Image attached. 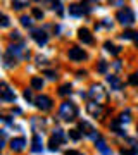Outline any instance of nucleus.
I'll use <instances>...</instances> for the list:
<instances>
[{
  "mask_svg": "<svg viewBox=\"0 0 138 155\" xmlns=\"http://www.w3.org/2000/svg\"><path fill=\"white\" fill-rule=\"evenodd\" d=\"M59 116H61L64 121H72V119L78 116L76 105H74L72 102H69V100H66V102L61 105V109H59Z\"/></svg>",
  "mask_w": 138,
  "mask_h": 155,
  "instance_id": "f257e3e1",
  "label": "nucleus"
},
{
  "mask_svg": "<svg viewBox=\"0 0 138 155\" xmlns=\"http://www.w3.org/2000/svg\"><path fill=\"white\" fill-rule=\"evenodd\" d=\"M7 54H11L12 57H16L17 61L19 59H28L29 57V50L24 47V43H19V45H11L9 48H7Z\"/></svg>",
  "mask_w": 138,
  "mask_h": 155,
  "instance_id": "f03ea898",
  "label": "nucleus"
},
{
  "mask_svg": "<svg viewBox=\"0 0 138 155\" xmlns=\"http://www.w3.org/2000/svg\"><path fill=\"white\" fill-rule=\"evenodd\" d=\"M116 19L121 22L123 26H131L133 22H135V14H133V11L130 7H124V9H121V11L117 12Z\"/></svg>",
  "mask_w": 138,
  "mask_h": 155,
  "instance_id": "7ed1b4c3",
  "label": "nucleus"
},
{
  "mask_svg": "<svg viewBox=\"0 0 138 155\" xmlns=\"http://www.w3.org/2000/svg\"><path fill=\"white\" fill-rule=\"evenodd\" d=\"M90 97L93 98V102H104V100H107V91L104 90V86L102 84H92V88H90Z\"/></svg>",
  "mask_w": 138,
  "mask_h": 155,
  "instance_id": "20e7f679",
  "label": "nucleus"
},
{
  "mask_svg": "<svg viewBox=\"0 0 138 155\" xmlns=\"http://www.w3.org/2000/svg\"><path fill=\"white\" fill-rule=\"evenodd\" d=\"M78 129H81V133H85L88 138H92V140H95V141H99L100 140V134L95 131V127L90 124V122H86V121H81L79 122V127Z\"/></svg>",
  "mask_w": 138,
  "mask_h": 155,
  "instance_id": "39448f33",
  "label": "nucleus"
},
{
  "mask_svg": "<svg viewBox=\"0 0 138 155\" xmlns=\"http://www.w3.org/2000/svg\"><path fill=\"white\" fill-rule=\"evenodd\" d=\"M92 11L88 7V4H71L69 5V14L74 17H81L85 16V14H88V12Z\"/></svg>",
  "mask_w": 138,
  "mask_h": 155,
  "instance_id": "423d86ee",
  "label": "nucleus"
},
{
  "mask_svg": "<svg viewBox=\"0 0 138 155\" xmlns=\"http://www.w3.org/2000/svg\"><path fill=\"white\" fill-rule=\"evenodd\" d=\"M35 105L38 107L40 110L47 112V110H50V109H52V98H50V97H47V95H40V97H36V98H35Z\"/></svg>",
  "mask_w": 138,
  "mask_h": 155,
  "instance_id": "0eeeda50",
  "label": "nucleus"
},
{
  "mask_svg": "<svg viewBox=\"0 0 138 155\" xmlns=\"http://www.w3.org/2000/svg\"><path fill=\"white\" fill-rule=\"evenodd\" d=\"M31 38H33L40 47H43V45L49 41V35L45 33L42 28H35V29H31Z\"/></svg>",
  "mask_w": 138,
  "mask_h": 155,
  "instance_id": "6e6552de",
  "label": "nucleus"
},
{
  "mask_svg": "<svg viewBox=\"0 0 138 155\" xmlns=\"http://www.w3.org/2000/svg\"><path fill=\"white\" fill-rule=\"evenodd\" d=\"M67 55H69V59L71 61H85L86 59V52L83 48H79V47H72V48H69V52H67Z\"/></svg>",
  "mask_w": 138,
  "mask_h": 155,
  "instance_id": "1a4fd4ad",
  "label": "nucleus"
},
{
  "mask_svg": "<svg viewBox=\"0 0 138 155\" xmlns=\"http://www.w3.org/2000/svg\"><path fill=\"white\" fill-rule=\"evenodd\" d=\"M86 110H88L90 116L100 117L104 114V107H102V104H99V102H90V104H86Z\"/></svg>",
  "mask_w": 138,
  "mask_h": 155,
  "instance_id": "9d476101",
  "label": "nucleus"
},
{
  "mask_svg": "<svg viewBox=\"0 0 138 155\" xmlns=\"http://www.w3.org/2000/svg\"><path fill=\"white\" fill-rule=\"evenodd\" d=\"M0 98H2V102H14V100H16L14 90L9 88L7 83H2V93H0Z\"/></svg>",
  "mask_w": 138,
  "mask_h": 155,
  "instance_id": "9b49d317",
  "label": "nucleus"
},
{
  "mask_svg": "<svg viewBox=\"0 0 138 155\" xmlns=\"http://www.w3.org/2000/svg\"><path fill=\"white\" fill-rule=\"evenodd\" d=\"M24 147H26V140L22 138V136L11 140V148H12V152H22V150H24Z\"/></svg>",
  "mask_w": 138,
  "mask_h": 155,
  "instance_id": "f8f14e48",
  "label": "nucleus"
},
{
  "mask_svg": "<svg viewBox=\"0 0 138 155\" xmlns=\"http://www.w3.org/2000/svg\"><path fill=\"white\" fill-rule=\"evenodd\" d=\"M78 36H79V40H81L83 43H86V45L93 43V36H92V33H90V29H86V28L79 29V31H78Z\"/></svg>",
  "mask_w": 138,
  "mask_h": 155,
  "instance_id": "ddd939ff",
  "label": "nucleus"
},
{
  "mask_svg": "<svg viewBox=\"0 0 138 155\" xmlns=\"http://www.w3.org/2000/svg\"><path fill=\"white\" fill-rule=\"evenodd\" d=\"M110 129H112L114 133H117L119 136H126V131H124L123 124L119 122V119H114V121H110Z\"/></svg>",
  "mask_w": 138,
  "mask_h": 155,
  "instance_id": "4468645a",
  "label": "nucleus"
},
{
  "mask_svg": "<svg viewBox=\"0 0 138 155\" xmlns=\"http://www.w3.org/2000/svg\"><path fill=\"white\" fill-rule=\"evenodd\" d=\"M31 150H33L35 153H40L42 150H43V145H42V136L38 133H35L33 136V145H31Z\"/></svg>",
  "mask_w": 138,
  "mask_h": 155,
  "instance_id": "2eb2a0df",
  "label": "nucleus"
},
{
  "mask_svg": "<svg viewBox=\"0 0 138 155\" xmlns=\"http://www.w3.org/2000/svg\"><path fill=\"white\" fill-rule=\"evenodd\" d=\"M107 83L110 84V90H121L123 88V81L117 76H107Z\"/></svg>",
  "mask_w": 138,
  "mask_h": 155,
  "instance_id": "dca6fc26",
  "label": "nucleus"
},
{
  "mask_svg": "<svg viewBox=\"0 0 138 155\" xmlns=\"http://www.w3.org/2000/svg\"><path fill=\"white\" fill-rule=\"evenodd\" d=\"M95 145H97V148H99V152H100L102 155H112V152L107 148V145H105V141H104L102 138H100L99 141H95Z\"/></svg>",
  "mask_w": 138,
  "mask_h": 155,
  "instance_id": "f3484780",
  "label": "nucleus"
},
{
  "mask_svg": "<svg viewBox=\"0 0 138 155\" xmlns=\"http://www.w3.org/2000/svg\"><path fill=\"white\" fill-rule=\"evenodd\" d=\"M16 64H17L16 57H12L11 54H7V52H5V54H4V66H5V67H12V66H16Z\"/></svg>",
  "mask_w": 138,
  "mask_h": 155,
  "instance_id": "a211bd4d",
  "label": "nucleus"
},
{
  "mask_svg": "<svg viewBox=\"0 0 138 155\" xmlns=\"http://www.w3.org/2000/svg\"><path fill=\"white\" fill-rule=\"evenodd\" d=\"M121 38H124V40H135V41H138V33H136V31L128 29V31H123V33H121Z\"/></svg>",
  "mask_w": 138,
  "mask_h": 155,
  "instance_id": "6ab92c4d",
  "label": "nucleus"
},
{
  "mask_svg": "<svg viewBox=\"0 0 138 155\" xmlns=\"http://www.w3.org/2000/svg\"><path fill=\"white\" fill-rule=\"evenodd\" d=\"M54 138L59 141V143H64L66 141V134H64V131H62L61 127H55L54 129Z\"/></svg>",
  "mask_w": 138,
  "mask_h": 155,
  "instance_id": "aec40b11",
  "label": "nucleus"
},
{
  "mask_svg": "<svg viewBox=\"0 0 138 155\" xmlns=\"http://www.w3.org/2000/svg\"><path fill=\"white\" fill-rule=\"evenodd\" d=\"M31 88H33V90H42V88H43V79L38 78V76L31 78Z\"/></svg>",
  "mask_w": 138,
  "mask_h": 155,
  "instance_id": "412c9836",
  "label": "nucleus"
},
{
  "mask_svg": "<svg viewBox=\"0 0 138 155\" xmlns=\"http://www.w3.org/2000/svg\"><path fill=\"white\" fill-rule=\"evenodd\" d=\"M104 47H105V50H107V52H110V54H112V55H117V54L121 52V50H119V47H114L110 41H105Z\"/></svg>",
  "mask_w": 138,
  "mask_h": 155,
  "instance_id": "4be33fe9",
  "label": "nucleus"
},
{
  "mask_svg": "<svg viewBox=\"0 0 138 155\" xmlns=\"http://www.w3.org/2000/svg\"><path fill=\"white\" fill-rule=\"evenodd\" d=\"M72 88H71V84L67 83V84H62L61 88H59V95L61 97H67V95H71Z\"/></svg>",
  "mask_w": 138,
  "mask_h": 155,
  "instance_id": "5701e85b",
  "label": "nucleus"
},
{
  "mask_svg": "<svg viewBox=\"0 0 138 155\" xmlns=\"http://www.w3.org/2000/svg\"><path fill=\"white\" fill-rule=\"evenodd\" d=\"M130 121H131V112H130V110L121 112V116H119V122H121V124H128Z\"/></svg>",
  "mask_w": 138,
  "mask_h": 155,
  "instance_id": "b1692460",
  "label": "nucleus"
},
{
  "mask_svg": "<svg viewBox=\"0 0 138 155\" xmlns=\"http://www.w3.org/2000/svg\"><path fill=\"white\" fill-rule=\"evenodd\" d=\"M21 24L24 26V28H31V26H33V19H31L29 16H22L21 17Z\"/></svg>",
  "mask_w": 138,
  "mask_h": 155,
  "instance_id": "393cba45",
  "label": "nucleus"
},
{
  "mask_svg": "<svg viewBox=\"0 0 138 155\" xmlns=\"http://www.w3.org/2000/svg\"><path fill=\"white\" fill-rule=\"evenodd\" d=\"M12 7H14L16 11H21L24 7H29V4H28V2H21V0H16V2H12Z\"/></svg>",
  "mask_w": 138,
  "mask_h": 155,
  "instance_id": "a878e982",
  "label": "nucleus"
},
{
  "mask_svg": "<svg viewBox=\"0 0 138 155\" xmlns=\"http://www.w3.org/2000/svg\"><path fill=\"white\" fill-rule=\"evenodd\" d=\"M69 138L78 141V140L81 138V131H79V129H69Z\"/></svg>",
  "mask_w": 138,
  "mask_h": 155,
  "instance_id": "bb28decb",
  "label": "nucleus"
},
{
  "mask_svg": "<svg viewBox=\"0 0 138 155\" xmlns=\"http://www.w3.org/2000/svg\"><path fill=\"white\" fill-rule=\"evenodd\" d=\"M49 150H52V152H57V150H59V141H57L54 136H52L50 141H49Z\"/></svg>",
  "mask_w": 138,
  "mask_h": 155,
  "instance_id": "cd10ccee",
  "label": "nucleus"
},
{
  "mask_svg": "<svg viewBox=\"0 0 138 155\" xmlns=\"http://www.w3.org/2000/svg\"><path fill=\"white\" fill-rule=\"evenodd\" d=\"M97 69H99V72H102V74H104V72L107 71V62H105V61H100Z\"/></svg>",
  "mask_w": 138,
  "mask_h": 155,
  "instance_id": "c85d7f7f",
  "label": "nucleus"
},
{
  "mask_svg": "<svg viewBox=\"0 0 138 155\" xmlns=\"http://www.w3.org/2000/svg\"><path fill=\"white\" fill-rule=\"evenodd\" d=\"M54 11H57V14H59V16H62V2H55L54 4Z\"/></svg>",
  "mask_w": 138,
  "mask_h": 155,
  "instance_id": "c756f323",
  "label": "nucleus"
},
{
  "mask_svg": "<svg viewBox=\"0 0 138 155\" xmlns=\"http://www.w3.org/2000/svg\"><path fill=\"white\" fill-rule=\"evenodd\" d=\"M33 16L36 17V19H42V17H43V12L40 11V9H36V7H33Z\"/></svg>",
  "mask_w": 138,
  "mask_h": 155,
  "instance_id": "7c9ffc66",
  "label": "nucleus"
},
{
  "mask_svg": "<svg viewBox=\"0 0 138 155\" xmlns=\"http://www.w3.org/2000/svg\"><path fill=\"white\" fill-rule=\"evenodd\" d=\"M45 76L49 79H57V72L55 71H45Z\"/></svg>",
  "mask_w": 138,
  "mask_h": 155,
  "instance_id": "2f4dec72",
  "label": "nucleus"
},
{
  "mask_svg": "<svg viewBox=\"0 0 138 155\" xmlns=\"http://www.w3.org/2000/svg\"><path fill=\"white\" fill-rule=\"evenodd\" d=\"M130 84H135V86L138 84V74H131L130 76Z\"/></svg>",
  "mask_w": 138,
  "mask_h": 155,
  "instance_id": "473e14b6",
  "label": "nucleus"
},
{
  "mask_svg": "<svg viewBox=\"0 0 138 155\" xmlns=\"http://www.w3.org/2000/svg\"><path fill=\"white\" fill-rule=\"evenodd\" d=\"M24 98L29 102V100H33V95H31V90H24Z\"/></svg>",
  "mask_w": 138,
  "mask_h": 155,
  "instance_id": "72a5a7b5",
  "label": "nucleus"
},
{
  "mask_svg": "<svg viewBox=\"0 0 138 155\" xmlns=\"http://www.w3.org/2000/svg\"><path fill=\"white\" fill-rule=\"evenodd\" d=\"M11 40H21V33H19V31H12V33H11Z\"/></svg>",
  "mask_w": 138,
  "mask_h": 155,
  "instance_id": "f704fd0d",
  "label": "nucleus"
},
{
  "mask_svg": "<svg viewBox=\"0 0 138 155\" xmlns=\"http://www.w3.org/2000/svg\"><path fill=\"white\" fill-rule=\"evenodd\" d=\"M2 26H4V28H7V26H9V17H7L5 14L2 16Z\"/></svg>",
  "mask_w": 138,
  "mask_h": 155,
  "instance_id": "c9c22d12",
  "label": "nucleus"
},
{
  "mask_svg": "<svg viewBox=\"0 0 138 155\" xmlns=\"http://www.w3.org/2000/svg\"><path fill=\"white\" fill-rule=\"evenodd\" d=\"M121 155H136V152H135V150H131V152H130V150L121 148Z\"/></svg>",
  "mask_w": 138,
  "mask_h": 155,
  "instance_id": "e433bc0d",
  "label": "nucleus"
},
{
  "mask_svg": "<svg viewBox=\"0 0 138 155\" xmlns=\"http://www.w3.org/2000/svg\"><path fill=\"white\" fill-rule=\"evenodd\" d=\"M102 26H105V28H112V22H110L109 19H104V21H102Z\"/></svg>",
  "mask_w": 138,
  "mask_h": 155,
  "instance_id": "4c0bfd02",
  "label": "nucleus"
},
{
  "mask_svg": "<svg viewBox=\"0 0 138 155\" xmlns=\"http://www.w3.org/2000/svg\"><path fill=\"white\" fill-rule=\"evenodd\" d=\"M130 143H131L133 150H135V152H136V153H138V143H136V141H135V140H130Z\"/></svg>",
  "mask_w": 138,
  "mask_h": 155,
  "instance_id": "58836bf2",
  "label": "nucleus"
},
{
  "mask_svg": "<svg viewBox=\"0 0 138 155\" xmlns=\"http://www.w3.org/2000/svg\"><path fill=\"white\" fill-rule=\"evenodd\" d=\"M66 155H83V153H79L78 150H67V152H66Z\"/></svg>",
  "mask_w": 138,
  "mask_h": 155,
  "instance_id": "ea45409f",
  "label": "nucleus"
},
{
  "mask_svg": "<svg viewBox=\"0 0 138 155\" xmlns=\"http://www.w3.org/2000/svg\"><path fill=\"white\" fill-rule=\"evenodd\" d=\"M86 76V71H78V78H83Z\"/></svg>",
  "mask_w": 138,
  "mask_h": 155,
  "instance_id": "a19ab883",
  "label": "nucleus"
},
{
  "mask_svg": "<svg viewBox=\"0 0 138 155\" xmlns=\"http://www.w3.org/2000/svg\"><path fill=\"white\" fill-rule=\"evenodd\" d=\"M12 114H21V109H19V107H16V109H12Z\"/></svg>",
  "mask_w": 138,
  "mask_h": 155,
  "instance_id": "79ce46f5",
  "label": "nucleus"
}]
</instances>
